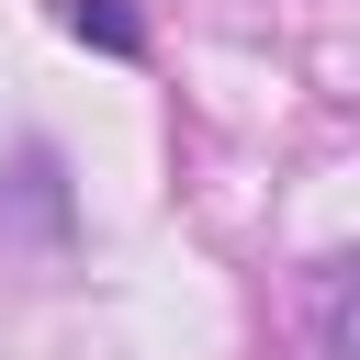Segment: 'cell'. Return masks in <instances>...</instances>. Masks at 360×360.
I'll return each mask as SVG.
<instances>
[{"instance_id": "6da1fadb", "label": "cell", "mask_w": 360, "mask_h": 360, "mask_svg": "<svg viewBox=\"0 0 360 360\" xmlns=\"http://www.w3.org/2000/svg\"><path fill=\"white\" fill-rule=\"evenodd\" d=\"M68 236V158L34 135L0 158V248H56Z\"/></svg>"}, {"instance_id": "7a4b0ae2", "label": "cell", "mask_w": 360, "mask_h": 360, "mask_svg": "<svg viewBox=\"0 0 360 360\" xmlns=\"http://www.w3.org/2000/svg\"><path fill=\"white\" fill-rule=\"evenodd\" d=\"M304 360H349V270H315V304H304Z\"/></svg>"}, {"instance_id": "3957f363", "label": "cell", "mask_w": 360, "mask_h": 360, "mask_svg": "<svg viewBox=\"0 0 360 360\" xmlns=\"http://www.w3.org/2000/svg\"><path fill=\"white\" fill-rule=\"evenodd\" d=\"M68 34L101 45V56H146V22H135L124 0H68Z\"/></svg>"}]
</instances>
